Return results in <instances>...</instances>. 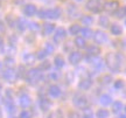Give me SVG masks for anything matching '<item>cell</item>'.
<instances>
[{
    "instance_id": "5",
    "label": "cell",
    "mask_w": 126,
    "mask_h": 118,
    "mask_svg": "<svg viewBox=\"0 0 126 118\" xmlns=\"http://www.w3.org/2000/svg\"><path fill=\"white\" fill-rule=\"evenodd\" d=\"M1 76L6 82L8 83H14L16 81V73L13 68H6L4 70H1Z\"/></svg>"
},
{
    "instance_id": "25",
    "label": "cell",
    "mask_w": 126,
    "mask_h": 118,
    "mask_svg": "<svg viewBox=\"0 0 126 118\" xmlns=\"http://www.w3.org/2000/svg\"><path fill=\"white\" fill-rule=\"evenodd\" d=\"M5 104H6V109H7V112H8V114H14V112H15V105H14L12 100L7 98Z\"/></svg>"
},
{
    "instance_id": "37",
    "label": "cell",
    "mask_w": 126,
    "mask_h": 118,
    "mask_svg": "<svg viewBox=\"0 0 126 118\" xmlns=\"http://www.w3.org/2000/svg\"><path fill=\"white\" fill-rule=\"evenodd\" d=\"M48 118H63V112L62 110H55V111H53L51 114L49 115V117Z\"/></svg>"
},
{
    "instance_id": "14",
    "label": "cell",
    "mask_w": 126,
    "mask_h": 118,
    "mask_svg": "<svg viewBox=\"0 0 126 118\" xmlns=\"http://www.w3.org/2000/svg\"><path fill=\"white\" fill-rule=\"evenodd\" d=\"M48 94H49V96L50 97H53V98H59L60 96H61V89H60L59 85L53 84V85L49 86V89H48Z\"/></svg>"
},
{
    "instance_id": "49",
    "label": "cell",
    "mask_w": 126,
    "mask_h": 118,
    "mask_svg": "<svg viewBox=\"0 0 126 118\" xmlns=\"http://www.w3.org/2000/svg\"><path fill=\"white\" fill-rule=\"evenodd\" d=\"M74 46V43H72L71 41H68L67 43L64 45V47H63V49H64V51H70V49H71V47Z\"/></svg>"
},
{
    "instance_id": "21",
    "label": "cell",
    "mask_w": 126,
    "mask_h": 118,
    "mask_svg": "<svg viewBox=\"0 0 126 118\" xmlns=\"http://www.w3.org/2000/svg\"><path fill=\"white\" fill-rule=\"evenodd\" d=\"M111 34H113V35H120L123 33V28L120 25H118V23H112L111 25Z\"/></svg>"
},
{
    "instance_id": "28",
    "label": "cell",
    "mask_w": 126,
    "mask_h": 118,
    "mask_svg": "<svg viewBox=\"0 0 126 118\" xmlns=\"http://www.w3.org/2000/svg\"><path fill=\"white\" fill-rule=\"evenodd\" d=\"M81 33L82 35H83V39H89V37H92V35H94V32L91 31L89 27H85L83 28V29H81Z\"/></svg>"
},
{
    "instance_id": "45",
    "label": "cell",
    "mask_w": 126,
    "mask_h": 118,
    "mask_svg": "<svg viewBox=\"0 0 126 118\" xmlns=\"http://www.w3.org/2000/svg\"><path fill=\"white\" fill-rule=\"evenodd\" d=\"M100 82L103 83V84H110L111 82H112V77H111V75H105V76H103L102 77V80H100Z\"/></svg>"
},
{
    "instance_id": "4",
    "label": "cell",
    "mask_w": 126,
    "mask_h": 118,
    "mask_svg": "<svg viewBox=\"0 0 126 118\" xmlns=\"http://www.w3.org/2000/svg\"><path fill=\"white\" fill-rule=\"evenodd\" d=\"M85 7L92 13H99L104 7V2L103 0H88Z\"/></svg>"
},
{
    "instance_id": "43",
    "label": "cell",
    "mask_w": 126,
    "mask_h": 118,
    "mask_svg": "<svg viewBox=\"0 0 126 118\" xmlns=\"http://www.w3.org/2000/svg\"><path fill=\"white\" fill-rule=\"evenodd\" d=\"M28 28L31 29L32 32H37L40 29V25L37 22H29L28 23Z\"/></svg>"
},
{
    "instance_id": "46",
    "label": "cell",
    "mask_w": 126,
    "mask_h": 118,
    "mask_svg": "<svg viewBox=\"0 0 126 118\" xmlns=\"http://www.w3.org/2000/svg\"><path fill=\"white\" fill-rule=\"evenodd\" d=\"M32 117H33V114L29 110H23L22 112L20 114V118H32Z\"/></svg>"
},
{
    "instance_id": "20",
    "label": "cell",
    "mask_w": 126,
    "mask_h": 118,
    "mask_svg": "<svg viewBox=\"0 0 126 118\" xmlns=\"http://www.w3.org/2000/svg\"><path fill=\"white\" fill-rule=\"evenodd\" d=\"M40 108L42 111H48L51 108V102L47 98H41L40 101Z\"/></svg>"
},
{
    "instance_id": "60",
    "label": "cell",
    "mask_w": 126,
    "mask_h": 118,
    "mask_svg": "<svg viewBox=\"0 0 126 118\" xmlns=\"http://www.w3.org/2000/svg\"><path fill=\"white\" fill-rule=\"evenodd\" d=\"M125 23H126V22H125Z\"/></svg>"
},
{
    "instance_id": "12",
    "label": "cell",
    "mask_w": 126,
    "mask_h": 118,
    "mask_svg": "<svg viewBox=\"0 0 126 118\" xmlns=\"http://www.w3.org/2000/svg\"><path fill=\"white\" fill-rule=\"evenodd\" d=\"M22 12L26 17H34L36 14V12H37V8H36V6L34 4H27L23 7Z\"/></svg>"
},
{
    "instance_id": "36",
    "label": "cell",
    "mask_w": 126,
    "mask_h": 118,
    "mask_svg": "<svg viewBox=\"0 0 126 118\" xmlns=\"http://www.w3.org/2000/svg\"><path fill=\"white\" fill-rule=\"evenodd\" d=\"M5 66L7 67V68H12L14 66V63H15V61H14V59L12 57V56H7L6 59H5Z\"/></svg>"
},
{
    "instance_id": "6",
    "label": "cell",
    "mask_w": 126,
    "mask_h": 118,
    "mask_svg": "<svg viewBox=\"0 0 126 118\" xmlns=\"http://www.w3.org/2000/svg\"><path fill=\"white\" fill-rule=\"evenodd\" d=\"M72 103L76 105L77 108L85 109L86 106H88V98H86L83 94H81V92H77L76 95L74 96V98H72Z\"/></svg>"
},
{
    "instance_id": "19",
    "label": "cell",
    "mask_w": 126,
    "mask_h": 118,
    "mask_svg": "<svg viewBox=\"0 0 126 118\" xmlns=\"http://www.w3.org/2000/svg\"><path fill=\"white\" fill-rule=\"evenodd\" d=\"M23 61H25V63L27 64V66H33V64L35 63L36 61V56L35 54H32V53H28L23 56Z\"/></svg>"
},
{
    "instance_id": "59",
    "label": "cell",
    "mask_w": 126,
    "mask_h": 118,
    "mask_svg": "<svg viewBox=\"0 0 126 118\" xmlns=\"http://www.w3.org/2000/svg\"><path fill=\"white\" fill-rule=\"evenodd\" d=\"M125 111H126V106H125Z\"/></svg>"
},
{
    "instance_id": "29",
    "label": "cell",
    "mask_w": 126,
    "mask_h": 118,
    "mask_svg": "<svg viewBox=\"0 0 126 118\" xmlns=\"http://www.w3.org/2000/svg\"><path fill=\"white\" fill-rule=\"evenodd\" d=\"M16 20H18V18H15L14 15H12V14H9V15H7L6 17V21H7V23H8L9 27H15V25H16Z\"/></svg>"
},
{
    "instance_id": "58",
    "label": "cell",
    "mask_w": 126,
    "mask_h": 118,
    "mask_svg": "<svg viewBox=\"0 0 126 118\" xmlns=\"http://www.w3.org/2000/svg\"><path fill=\"white\" fill-rule=\"evenodd\" d=\"M0 89H1V83H0Z\"/></svg>"
},
{
    "instance_id": "38",
    "label": "cell",
    "mask_w": 126,
    "mask_h": 118,
    "mask_svg": "<svg viewBox=\"0 0 126 118\" xmlns=\"http://www.w3.org/2000/svg\"><path fill=\"white\" fill-rule=\"evenodd\" d=\"M109 111L105 109H100L97 111V118H108L109 117Z\"/></svg>"
},
{
    "instance_id": "44",
    "label": "cell",
    "mask_w": 126,
    "mask_h": 118,
    "mask_svg": "<svg viewBox=\"0 0 126 118\" xmlns=\"http://www.w3.org/2000/svg\"><path fill=\"white\" fill-rule=\"evenodd\" d=\"M83 118H94V114H92V110L89 108H85L83 111Z\"/></svg>"
},
{
    "instance_id": "18",
    "label": "cell",
    "mask_w": 126,
    "mask_h": 118,
    "mask_svg": "<svg viewBox=\"0 0 126 118\" xmlns=\"http://www.w3.org/2000/svg\"><path fill=\"white\" fill-rule=\"evenodd\" d=\"M91 85H92V81H91L90 78H83L78 83V88L81 90H89L91 88Z\"/></svg>"
},
{
    "instance_id": "16",
    "label": "cell",
    "mask_w": 126,
    "mask_h": 118,
    "mask_svg": "<svg viewBox=\"0 0 126 118\" xmlns=\"http://www.w3.org/2000/svg\"><path fill=\"white\" fill-rule=\"evenodd\" d=\"M85 48L89 56H98V54H100V48L97 45H90L85 47Z\"/></svg>"
},
{
    "instance_id": "27",
    "label": "cell",
    "mask_w": 126,
    "mask_h": 118,
    "mask_svg": "<svg viewBox=\"0 0 126 118\" xmlns=\"http://www.w3.org/2000/svg\"><path fill=\"white\" fill-rule=\"evenodd\" d=\"M81 26L78 25V23H74V25H71L70 26V28H69V32H70V34L71 35H77L78 33L81 32Z\"/></svg>"
},
{
    "instance_id": "42",
    "label": "cell",
    "mask_w": 126,
    "mask_h": 118,
    "mask_svg": "<svg viewBox=\"0 0 126 118\" xmlns=\"http://www.w3.org/2000/svg\"><path fill=\"white\" fill-rule=\"evenodd\" d=\"M36 59H39V60H43V59H46L47 56H48V54H47V51H46L45 49H41V50H39L37 53H36Z\"/></svg>"
},
{
    "instance_id": "53",
    "label": "cell",
    "mask_w": 126,
    "mask_h": 118,
    "mask_svg": "<svg viewBox=\"0 0 126 118\" xmlns=\"http://www.w3.org/2000/svg\"><path fill=\"white\" fill-rule=\"evenodd\" d=\"M42 1H43V2H47V4H48V2H51L53 0H42Z\"/></svg>"
},
{
    "instance_id": "30",
    "label": "cell",
    "mask_w": 126,
    "mask_h": 118,
    "mask_svg": "<svg viewBox=\"0 0 126 118\" xmlns=\"http://www.w3.org/2000/svg\"><path fill=\"white\" fill-rule=\"evenodd\" d=\"M68 14H69V17L70 18H75V15L78 14V9L75 5H69V7H68Z\"/></svg>"
},
{
    "instance_id": "15",
    "label": "cell",
    "mask_w": 126,
    "mask_h": 118,
    "mask_svg": "<svg viewBox=\"0 0 126 118\" xmlns=\"http://www.w3.org/2000/svg\"><path fill=\"white\" fill-rule=\"evenodd\" d=\"M15 27L18 28L19 32H25V31L28 28L27 20H26L25 18H19L18 20H16V25H15Z\"/></svg>"
},
{
    "instance_id": "13",
    "label": "cell",
    "mask_w": 126,
    "mask_h": 118,
    "mask_svg": "<svg viewBox=\"0 0 126 118\" xmlns=\"http://www.w3.org/2000/svg\"><path fill=\"white\" fill-rule=\"evenodd\" d=\"M83 59V55L79 53V51H71L70 55H69V62L71 64H78Z\"/></svg>"
},
{
    "instance_id": "3",
    "label": "cell",
    "mask_w": 126,
    "mask_h": 118,
    "mask_svg": "<svg viewBox=\"0 0 126 118\" xmlns=\"http://www.w3.org/2000/svg\"><path fill=\"white\" fill-rule=\"evenodd\" d=\"M25 78H26L27 83H29V84H32V85H35L36 83H39V82L42 80V74L40 73L39 69L32 68L26 73Z\"/></svg>"
},
{
    "instance_id": "50",
    "label": "cell",
    "mask_w": 126,
    "mask_h": 118,
    "mask_svg": "<svg viewBox=\"0 0 126 118\" xmlns=\"http://www.w3.org/2000/svg\"><path fill=\"white\" fill-rule=\"evenodd\" d=\"M114 15H116V17H117V18H123V15H124V9H122V11H119V9H117V11H116V12H114Z\"/></svg>"
},
{
    "instance_id": "55",
    "label": "cell",
    "mask_w": 126,
    "mask_h": 118,
    "mask_svg": "<svg viewBox=\"0 0 126 118\" xmlns=\"http://www.w3.org/2000/svg\"><path fill=\"white\" fill-rule=\"evenodd\" d=\"M0 118H2V112H1V110H0Z\"/></svg>"
},
{
    "instance_id": "47",
    "label": "cell",
    "mask_w": 126,
    "mask_h": 118,
    "mask_svg": "<svg viewBox=\"0 0 126 118\" xmlns=\"http://www.w3.org/2000/svg\"><path fill=\"white\" fill-rule=\"evenodd\" d=\"M65 78H67L68 83H71V82H74V78H75V74L72 73V71H68L67 75H65Z\"/></svg>"
},
{
    "instance_id": "22",
    "label": "cell",
    "mask_w": 126,
    "mask_h": 118,
    "mask_svg": "<svg viewBox=\"0 0 126 118\" xmlns=\"http://www.w3.org/2000/svg\"><path fill=\"white\" fill-rule=\"evenodd\" d=\"M54 63L57 68H63V67L65 66V61H64L62 55H56L54 59Z\"/></svg>"
},
{
    "instance_id": "54",
    "label": "cell",
    "mask_w": 126,
    "mask_h": 118,
    "mask_svg": "<svg viewBox=\"0 0 126 118\" xmlns=\"http://www.w3.org/2000/svg\"><path fill=\"white\" fill-rule=\"evenodd\" d=\"M118 118H126V116H125V115H120Z\"/></svg>"
},
{
    "instance_id": "31",
    "label": "cell",
    "mask_w": 126,
    "mask_h": 118,
    "mask_svg": "<svg viewBox=\"0 0 126 118\" xmlns=\"http://www.w3.org/2000/svg\"><path fill=\"white\" fill-rule=\"evenodd\" d=\"M123 109V103L120 101H117V102H114L112 104V111L114 114H119Z\"/></svg>"
},
{
    "instance_id": "17",
    "label": "cell",
    "mask_w": 126,
    "mask_h": 118,
    "mask_svg": "<svg viewBox=\"0 0 126 118\" xmlns=\"http://www.w3.org/2000/svg\"><path fill=\"white\" fill-rule=\"evenodd\" d=\"M19 103H20V105H21L22 108L26 109V108H28V106L32 104V98L27 95V94H23V95L20 96V98H19Z\"/></svg>"
},
{
    "instance_id": "9",
    "label": "cell",
    "mask_w": 126,
    "mask_h": 118,
    "mask_svg": "<svg viewBox=\"0 0 126 118\" xmlns=\"http://www.w3.org/2000/svg\"><path fill=\"white\" fill-rule=\"evenodd\" d=\"M106 12L109 13H114L118 8H119V2L116 1V0H110V1H106L105 4H104V7H103Z\"/></svg>"
},
{
    "instance_id": "24",
    "label": "cell",
    "mask_w": 126,
    "mask_h": 118,
    "mask_svg": "<svg viewBox=\"0 0 126 118\" xmlns=\"http://www.w3.org/2000/svg\"><path fill=\"white\" fill-rule=\"evenodd\" d=\"M75 46H76L77 48H79V49H83V48H85V47H86L85 39H83L82 36L76 37V39H75Z\"/></svg>"
},
{
    "instance_id": "26",
    "label": "cell",
    "mask_w": 126,
    "mask_h": 118,
    "mask_svg": "<svg viewBox=\"0 0 126 118\" xmlns=\"http://www.w3.org/2000/svg\"><path fill=\"white\" fill-rule=\"evenodd\" d=\"M81 21L83 25L90 26V25H92V22H94V17H91V15H83L81 18Z\"/></svg>"
},
{
    "instance_id": "32",
    "label": "cell",
    "mask_w": 126,
    "mask_h": 118,
    "mask_svg": "<svg viewBox=\"0 0 126 118\" xmlns=\"http://www.w3.org/2000/svg\"><path fill=\"white\" fill-rule=\"evenodd\" d=\"M99 25H100L103 28H108L109 26H110V20H109L108 17L102 15V17L99 18Z\"/></svg>"
},
{
    "instance_id": "2",
    "label": "cell",
    "mask_w": 126,
    "mask_h": 118,
    "mask_svg": "<svg viewBox=\"0 0 126 118\" xmlns=\"http://www.w3.org/2000/svg\"><path fill=\"white\" fill-rule=\"evenodd\" d=\"M62 15V9L60 7H54V8H42L39 11V17L41 19H53L56 20Z\"/></svg>"
},
{
    "instance_id": "52",
    "label": "cell",
    "mask_w": 126,
    "mask_h": 118,
    "mask_svg": "<svg viewBox=\"0 0 126 118\" xmlns=\"http://www.w3.org/2000/svg\"><path fill=\"white\" fill-rule=\"evenodd\" d=\"M4 49V40H2V37L0 35V51Z\"/></svg>"
},
{
    "instance_id": "23",
    "label": "cell",
    "mask_w": 126,
    "mask_h": 118,
    "mask_svg": "<svg viewBox=\"0 0 126 118\" xmlns=\"http://www.w3.org/2000/svg\"><path fill=\"white\" fill-rule=\"evenodd\" d=\"M99 102H100L102 105L108 106V105H110L112 103V98H111V96H109V95H102L100 98H99Z\"/></svg>"
},
{
    "instance_id": "8",
    "label": "cell",
    "mask_w": 126,
    "mask_h": 118,
    "mask_svg": "<svg viewBox=\"0 0 126 118\" xmlns=\"http://www.w3.org/2000/svg\"><path fill=\"white\" fill-rule=\"evenodd\" d=\"M88 61L91 63V66L94 67L96 70H102L104 68V61L102 59H99L98 56H89Z\"/></svg>"
},
{
    "instance_id": "41",
    "label": "cell",
    "mask_w": 126,
    "mask_h": 118,
    "mask_svg": "<svg viewBox=\"0 0 126 118\" xmlns=\"http://www.w3.org/2000/svg\"><path fill=\"white\" fill-rule=\"evenodd\" d=\"M15 51H16V49H15V47H14V46H9L8 45L6 48H5V53L8 55V56H12Z\"/></svg>"
},
{
    "instance_id": "39",
    "label": "cell",
    "mask_w": 126,
    "mask_h": 118,
    "mask_svg": "<svg viewBox=\"0 0 126 118\" xmlns=\"http://www.w3.org/2000/svg\"><path fill=\"white\" fill-rule=\"evenodd\" d=\"M50 68V62L49 61H43L42 63H40L39 66V70H42V71H45V70H48Z\"/></svg>"
},
{
    "instance_id": "33",
    "label": "cell",
    "mask_w": 126,
    "mask_h": 118,
    "mask_svg": "<svg viewBox=\"0 0 126 118\" xmlns=\"http://www.w3.org/2000/svg\"><path fill=\"white\" fill-rule=\"evenodd\" d=\"M15 73H16V77H18V78H21V77H25V76H26L27 70L25 69V66H19V67H18V70H16Z\"/></svg>"
},
{
    "instance_id": "11",
    "label": "cell",
    "mask_w": 126,
    "mask_h": 118,
    "mask_svg": "<svg viewBox=\"0 0 126 118\" xmlns=\"http://www.w3.org/2000/svg\"><path fill=\"white\" fill-rule=\"evenodd\" d=\"M55 32V25L51 22H45L42 26V34L45 36H49Z\"/></svg>"
},
{
    "instance_id": "40",
    "label": "cell",
    "mask_w": 126,
    "mask_h": 118,
    "mask_svg": "<svg viewBox=\"0 0 126 118\" xmlns=\"http://www.w3.org/2000/svg\"><path fill=\"white\" fill-rule=\"evenodd\" d=\"M18 42V35H15V34H12V35H9L8 36V45L9 46H14L15 47V43Z\"/></svg>"
},
{
    "instance_id": "48",
    "label": "cell",
    "mask_w": 126,
    "mask_h": 118,
    "mask_svg": "<svg viewBox=\"0 0 126 118\" xmlns=\"http://www.w3.org/2000/svg\"><path fill=\"white\" fill-rule=\"evenodd\" d=\"M123 86H124V81L123 80H117L114 82V88L116 89H122Z\"/></svg>"
},
{
    "instance_id": "10",
    "label": "cell",
    "mask_w": 126,
    "mask_h": 118,
    "mask_svg": "<svg viewBox=\"0 0 126 118\" xmlns=\"http://www.w3.org/2000/svg\"><path fill=\"white\" fill-rule=\"evenodd\" d=\"M92 36H94V40L99 45H103V43H105L108 41V35L104 32H102V31H96Z\"/></svg>"
},
{
    "instance_id": "56",
    "label": "cell",
    "mask_w": 126,
    "mask_h": 118,
    "mask_svg": "<svg viewBox=\"0 0 126 118\" xmlns=\"http://www.w3.org/2000/svg\"><path fill=\"white\" fill-rule=\"evenodd\" d=\"M124 13H125V15H126V7L124 8Z\"/></svg>"
},
{
    "instance_id": "7",
    "label": "cell",
    "mask_w": 126,
    "mask_h": 118,
    "mask_svg": "<svg viewBox=\"0 0 126 118\" xmlns=\"http://www.w3.org/2000/svg\"><path fill=\"white\" fill-rule=\"evenodd\" d=\"M67 37V31L62 27H59L57 29H55V34H54V42L55 43H61L62 41L65 40Z\"/></svg>"
},
{
    "instance_id": "57",
    "label": "cell",
    "mask_w": 126,
    "mask_h": 118,
    "mask_svg": "<svg viewBox=\"0 0 126 118\" xmlns=\"http://www.w3.org/2000/svg\"><path fill=\"white\" fill-rule=\"evenodd\" d=\"M76 1H83V0H76Z\"/></svg>"
},
{
    "instance_id": "35",
    "label": "cell",
    "mask_w": 126,
    "mask_h": 118,
    "mask_svg": "<svg viewBox=\"0 0 126 118\" xmlns=\"http://www.w3.org/2000/svg\"><path fill=\"white\" fill-rule=\"evenodd\" d=\"M61 76H62V74H61V71H60V70H54V71H51V73L49 74V77L51 78V80H54V81L60 80V78H61Z\"/></svg>"
},
{
    "instance_id": "34",
    "label": "cell",
    "mask_w": 126,
    "mask_h": 118,
    "mask_svg": "<svg viewBox=\"0 0 126 118\" xmlns=\"http://www.w3.org/2000/svg\"><path fill=\"white\" fill-rule=\"evenodd\" d=\"M43 49L47 51V54H48V55L53 54V53H54V50H55V46L51 45L50 42H46V43H45V48H43Z\"/></svg>"
},
{
    "instance_id": "1",
    "label": "cell",
    "mask_w": 126,
    "mask_h": 118,
    "mask_svg": "<svg viewBox=\"0 0 126 118\" xmlns=\"http://www.w3.org/2000/svg\"><path fill=\"white\" fill-rule=\"evenodd\" d=\"M105 62L111 71L118 73L123 63V56L122 54H118V53H108L105 57Z\"/></svg>"
},
{
    "instance_id": "51",
    "label": "cell",
    "mask_w": 126,
    "mask_h": 118,
    "mask_svg": "<svg viewBox=\"0 0 126 118\" xmlns=\"http://www.w3.org/2000/svg\"><path fill=\"white\" fill-rule=\"evenodd\" d=\"M5 32H6V26H5V23L2 21H0V35L4 34Z\"/></svg>"
}]
</instances>
